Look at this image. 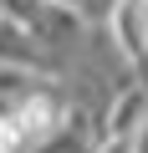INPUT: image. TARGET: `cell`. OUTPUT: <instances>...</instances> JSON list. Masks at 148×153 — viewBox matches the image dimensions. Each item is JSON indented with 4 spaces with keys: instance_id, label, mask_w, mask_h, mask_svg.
Returning <instances> with one entry per match:
<instances>
[{
    "instance_id": "cell-1",
    "label": "cell",
    "mask_w": 148,
    "mask_h": 153,
    "mask_svg": "<svg viewBox=\"0 0 148 153\" xmlns=\"http://www.w3.org/2000/svg\"><path fill=\"white\" fill-rule=\"evenodd\" d=\"M107 26H112L118 56L133 66H148V0H123Z\"/></svg>"
},
{
    "instance_id": "cell-2",
    "label": "cell",
    "mask_w": 148,
    "mask_h": 153,
    "mask_svg": "<svg viewBox=\"0 0 148 153\" xmlns=\"http://www.w3.org/2000/svg\"><path fill=\"white\" fill-rule=\"evenodd\" d=\"M51 5H71V10H82V0H51Z\"/></svg>"
}]
</instances>
